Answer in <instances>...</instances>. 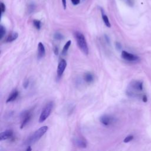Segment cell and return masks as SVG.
<instances>
[{
    "mask_svg": "<svg viewBox=\"0 0 151 151\" xmlns=\"http://www.w3.org/2000/svg\"><path fill=\"white\" fill-rule=\"evenodd\" d=\"M101 17H102V19L104 23V24L109 28H110L111 27V24L110 22L109 21V19L107 17V16L106 15V14L104 13V11L103 10L102 8H101Z\"/></svg>",
    "mask_w": 151,
    "mask_h": 151,
    "instance_id": "cell-15",
    "label": "cell"
},
{
    "mask_svg": "<svg viewBox=\"0 0 151 151\" xmlns=\"http://www.w3.org/2000/svg\"><path fill=\"white\" fill-rule=\"evenodd\" d=\"M67 67V62L64 59H61L60 61L58 63V67H57V77L58 78H60L62 75L64 73V71Z\"/></svg>",
    "mask_w": 151,
    "mask_h": 151,
    "instance_id": "cell-8",
    "label": "cell"
},
{
    "mask_svg": "<svg viewBox=\"0 0 151 151\" xmlns=\"http://www.w3.org/2000/svg\"><path fill=\"white\" fill-rule=\"evenodd\" d=\"M71 2L73 5H78L80 4V0H71Z\"/></svg>",
    "mask_w": 151,
    "mask_h": 151,
    "instance_id": "cell-25",
    "label": "cell"
},
{
    "mask_svg": "<svg viewBox=\"0 0 151 151\" xmlns=\"http://www.w3.org/2000/svg\"><path fill=\"white\" fill-rule=\"evenodd\" d=\"M62 1V4H63V6L64 7V9L66 8V0H61Z\"/></svg>",
    "mask_w": 151,
    "mask_h": 151,
    "instance_id": "cell-28",
    "label": "cell"
},
{
    "mask_svg": "<svg viewBox=\"0 0 151 151\" xmlns=\"http://www.w3.org/2000/svg\"><path fill=\"white\" fill-rule=\"evenodd\" d=\"M0 8H1V14H2L5 11V5L2 2H1V5H0Z\"/></svg>",
    "mask_w": 151,
    "mask_h": 151,
    "instance_id": "cell-22",
    "label": "cell"
},
{
    "mask_svg": "<svg viewBox=\"0 0 151 151\" xmlns=\"http://www.w3.org/2000/svg\"><path fill=\"white\" fill-rule=\"evenodd\" d=\"M121 55H122V57L124 60L128 61H136L139 60L138 56H137L133 54L128 52L126 51H122Z\"/></svg>",
    "mask_w": 151,
    "mask_h": 151,
    "instance_id": "cell-7",
    "label": "cell"
},
{
    "mask_svg": "<svg viewBox=\"0 0 151 151\" xmlns=\"http://www.w3.org/2000/svg\"><path fill=\"white\" fill-rule=\"evenodd\" d=\"M75 39L80 50L86 55L88 54V47L84 35L79 31H76L74 33Z\"/></svg>",
    "mask_w": 151,
    "mask_h": 151,
    "instance_id": "cell-3",
    "label": "cell"
},
{
    "mask_svg": "<svg viewBox=\"0 0 151 151\" xmlns=\"http://www.w3.org/2000/svg\"><path fill=\"white\" fill-rule=\"evenodd\" d=\"M85 1H86V0H83V2H84Z\"/></svg>",
    "mask_w": 151,
    "mask_h": 151,
    "instance_id": "cell-31",
    "label": "cell"
},
{
    "mask_svg": "<svg viewBox=\"0 0 151 151\" xmlns=\"http://www.w3.org/2000/svg\"><path fill=\"white\" fill-rule=\"evenodd\" d=\"M54 38L57 40H61L64 39V36L60 32H55L54 35Z\"/></svg>",
    "mask_w": 151,
    "mask_h": 151,
    "instance_id": "cell-19",
    "label": "cell"
},
{
    "mask_svg": "<svg viewBox=\"0 0 151 151\" xmlns=\"http://www.w3.org/2000/svg\"><path fill=\"white\" fill-rule=\"evenodd\" d=\"M100 122L104 126H109L115 122V118L108 114H103L100 117Z\"/></svg>",
    "mask_w": 151,
    "mask_h": 151,
    "instance_id": "cell-6",
    "label": "cell"
},
{
    "mask_svg": "<svg viewBox=\"0 0 151 151\" xmlns=\"http://www.w3.org/2000/svg\"><path fill=\"white\" fill-rule=\"evenodd\" d=\"M18 94H19V93H18V91L17 90H14V91H13L11 93V94L9 95V96L8 97V99H7L6 102V103H9V102H12V101H14V100L17 98Z\"/></svg>",
    "mask_w": 151,
    "mask_h": 151,
    "instance_id": "cell-13",
    "label": "cell"
},
{
    "mask_svg": "<svg viewBox=\"0 0 151 151\" xmlns=\"http://www.w3.org/2000/svg\"><path fill=\"white\" fill-rule=\"evenodd\" d=\"M32 149H31V146H28V147L27 148V149H26V150H27V151H30V150H31Z\"/></svg>",
    "mask_w": 151,
    "mask_h": 151,
    "instance_id": "cell-30",
    "label": "cell"
},
{
    "mask_svg": "<svg viewBox=\"0 0 151 151\" xmlns=\"http://www.w3.org/2000/svg\"><path fill=\"white\" fill-rule=\"evenodd\" d=\"M48 129V127L47 126H44L41 127L40 129H38L35 132H34V133L31 134L27 139V140L25 141L24 145L29 146L30 145L35 143L39 139H41V137L46 133Z\"/></svg>",
    "mask_w": 151,
    "mask_h": 151,
    "instance_id": "cell-2",
    "label": "cell"
},
{
    "mask_svg": "<svg viewBox=\"0 0 151 151\" xmlns=\"http://www.w3.org/2000/svg\"><path fill=\"white\" fill-rule=\"evenodd\" d=\"M45 55V49L44 44L40 42L38 45V52H37V58L38 60H40L44 57Z\"/></svg>",
    "mask_w": 151,
    "mask_h": 151,
    "instance_id": "cell-9",
    "label": "cell"
},
{
    "mask_svg": "<svg viewBox=\"0 0 151 151\" xmlns=\"http://www.w3.org/2000/svg\"><path fill=\"white\" fill-rule=\"evenodd\" d=\"M18 37V34L17 32H11V34H9L6 38L5 41L6 42H12L14 41H15Z\"/></svg>",
    "mask_w": 151,
    "mask_h": 151,
    "instance_id": "cell-12",
    "label": "cell"
},
{
    "mask_svg": "<svg viewBox=\"0 0 151 151\" xmlns=\"http://www.w3.org/2000/svg\"><path fill=\"white\" fill-rule=\"evenodd\" d=\"M54 107V103L53 101H50L46 104V105L44 106L43 109L42 110V111L40 114V118H39V122L42 123L44 122L50 115L52 110Z\"/></svg>",
    "mask_w": 151,
    "mask_h": 151,
    "instance_id": "cell-4",
    "label": "cell"
},
{
    "mask_svg": "<svg viewBox=\"0 0 151 151\" xmlns=\"http://www.w3.org/2000/svg\"><path fill=\"white\" fill-rule=\"evenodd\" d=\"M84 80L87 83H91L94 81V76L91 73H86L83 76Z\"/></svg>",
    "mask_w": 151,
    "mask_h": 151,
    "instance_id": "cell-14",
    "label": "cell"
},
{
    "mask_svg": "<svg viewBox=\"0 0 151 151\" xmlns=\"http://www.w3.org/2000/svg\"><path fill=\"white\" fill-rule=\"evenodd\" d=\"M32 113L31 110H27L22 111L20 114V117L22 119L21 124L20 126L21 129H23L30 121L31 119Z\"/></svg>",
    "mask_w": 151,
    "mask_h": 151,
    "instance_id": "cell-5",
    "label": "cell"
},
{
    "mask_svg": "<svg viewBox=\"0 0 151 151\" xmlns=\"http://www.w3.org/2000/svg\"><path fill=\"white\" fill-rule=\"evenodd\" d=\"M104 39L106 40V42H107V44H110V38H109V37L107 35H104Z\"/></svg>",
    "mask_w": 151,
    "mask_h": 151,
    "instance_id": "cell-26",
    "label": "cell"
},
{
    "mask_svg": "<svg viewBox=\"0 0 151 151\" xmlns=\"http://www.w3.org/2000/svg\"><path fill=\"white\" fill-rule=\"evenodd\" d=\"M54 52L55 55H57L58 54V48L56 46L54 47Z\"/></svg>",
    "mask_w": 151,
    "mask_h": 151,
    "instance_id": "cell-27",
    "label": "cell"
},
{
    "mask_svg": "<svg viewBox=\"0 0 151 151\" xmlns=\"http://www.w3.org/2000/svg\"><path fill=\"white\" fill-rule=\"evenodd\" d=\"M116 48L117 50H120L122 49V45L120 42H116Z\"/></svg>",
    "mask_w": 151,
    "mask_h": 151,
    "instance_id": "cell-24",
    "label": "cell"
},
{
    "mask_svg": "<svg viewBox=\"0 0 151 151\" xmlns=\"http://www.w3.org/2000/svg\"><path fill=\"white\" fill-rule=\"evenodd\" d=\"M33 24L34 25V27L37 29H40L41 27V22L40 20L38 19H34L33 21Z\"/></svg>",
    "mask_w": 151,
    "mask_h": 151,
    "instance_id": "cell-17",
    "label": "cell"
},
{
    "mask_svg": "<svg viewBox=\"0 0 151 151\" xmlns=\"http://www.w3.org/2000/svg\"><path fill=\"white\" fill-rule=\"evenodd\" d=\"M5 33H6L5 28L2 25H1V26H0V39H2L4 37V36L5 35Z\"/></svg>",
    "mask_w": 151,
    "mask_h": 151,
    "instance_id": "cell-18",
    "label": "cell"
},
{
    "mask_svg": "<svg viewBox=\"0 0 151 151\" xmlns=\"http://www.w3.org/2000/svg\"><path fill=\"white\" fill-rule=\"evenodd\" d=\"M143 101L144 102H146L147 101V97H146V95H143Z\"/></svg>",
    "mask_w": 151,
    "mask_h": 151,
    "instance_id": "cell-29",
    "label": "cell"
},
{
    "mask_svg": "<svg viewBox=\"0 0 151 151\" xmlns=\"http://www.w3.org/2000/svg\"><path fill=\"white\" fill-rule=\"evenodd\" d=\"M13 135V131L11 129H8L2 132L0 134V140H4L9 139Z\"/></svg>",
    "mask_w": 151,
    "mask_h": 151,
    "instance_id": "cell-10",
    "label": "cell"
},
{
    "mask_svg": "<svg viewBox=\"0 0 151 151\" xmlns=\"http://www.w3.org/2000/svg\"><path fill=\"white\" fill-rule=\"evenodd\" d=\"M133 139V135H129V136H127L125 137L123 142L124 143H128V142L132 141Z\"/></svg>",
    "mask_w": 151,
    "mask_h": 151,
    "instance_id": "cell-20",
    "label": "cell"
},
{
    "mask_svg": "<svg viewBox=\"0 0 151 151\" xmlns=\"http://www.w3.org/2000/svg\"><path fill=\"white\" fill-rule=\"evenodd\" d=\"M126 4L128 5L132 6L134 4V0H123Z\"/></svg>",
    "mask_w": 151,
    "mask_h": 151,
    "instance_id": "cell-21",
    "label": "cell"
},
{
    "mask_svg": "<svg viewBox=\"0 0 151 151\" xmlns=\"http://www.w3.org/2000/svg\"><path fill=\"white\" fill-rule=\"evenodd\" d=\"M71 41L70 40H68L64 45V47H63V49L62 50V55H65L68 51V50L71 45Z\"/></svg>",
    "mask_w": 151,
    "mask_h": 151,
    "instance_id": "cell-16",
    "label": "cell"
},
{
    "mask_svg": "<svg viewBox=\"0 0 151 151\" xmlns=\"http://www.w3.org/2000/svg\"><path fill=\"white\" fill-rule=\"evenodd\" d=\"M143 90V83L138 80L132 81L127 88L126 94L131 97H139Z\"/></svg>",
    "mask_w": 151,
    "mask_h": 151,
    "instance_id": "cell-1",
    "label": "cell"
},
{
    "mask_svg": "<svg viewBox=\"0 0 151 151\" xmlns=\"http://www.w3.org/2000/svg\"><path fill=\"white\" fill-rule=\"evenodd\" d=\"M73 143L75 146L80 148H86L87 147L86 142L80 138H75L73 139Z\"/></svg>",
    "mask_w": 151,
    "mask_h": 151,
    "instance_id": "cell-11",
    "label": "cell"
},
{
    "mask_svg": "<svg viewBox=\"0 0 151 151\" xmlns=\"http://www.w3.org/2000/svg\"><path fill=\"white\" fill-rule=\"evenodd\" d=\"M29 80H25V81L24 82V84H23V87L25 89H27V87H28L29 86Z\"/></svg>",
    "mask_w": 151,
    "mask_h": 151,
    "instance_id": "cell-23",
    "label": "cell"
}]
</instances>
